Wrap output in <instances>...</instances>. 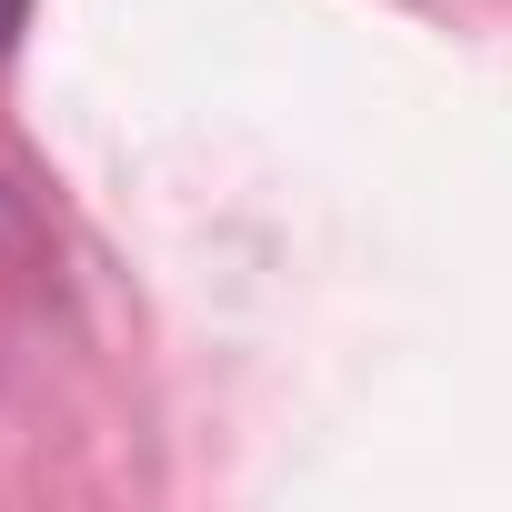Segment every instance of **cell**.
Masks as SVG:
<instances>
[{"label":"cell","mask_w":512,"mask_h":512,"mask_svg":"<svg viewBox=\"0 0 512 512\" xmlns=\"http://www.w3.org/2000/svg\"><path fill=\"white\" fill-rule=\"evenodd\" d=\"M21 21H31V0H0V51L21 41Z\"/></svg>","instance_id":"1"}]
</instances>
